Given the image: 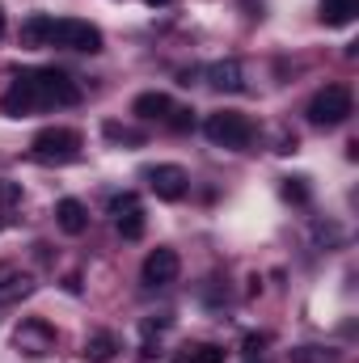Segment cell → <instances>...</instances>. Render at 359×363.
I'll return each mask as SVG.
<instances>
[{"label":"cell","instance_id":"obj_23","mask_svg":"<svg viewBox=\"0 0 359 363\" xmlns=\"http://www.w3.org/2000/svg\"><path fill=\"white\" fill-rule=\"evenodd\" d=\"M292 359L296 363H334L326 351H317V347H300V351H292Z\"/></svg>","mask_w":359,"mask_h":363},{"label":"cell","instance_id":"obj_28","mask_svg":"<svg viewBox=\"0 0 359 363\" xmlns=\"http://www.w3.org/2000/svg\"><path fill=\"white\" fill-rule=\"evenodd\" d=\"M4 30H9V26H4V9H0V38H4Z\"/></svg>","mask_w":359,"mask_h":363},{"label":"cell","instance_id":"obj_17","mask_svg":"<svg viewBox=\"0 0 359 363\" xmlns=\"http://www.w3.org/2000/svg\"><path fill=\"white\" fill-rule=\"evenodd\" d=\"M174 363H224V347H216V342H186Z\"/></svg>","mask_w":359,"mask_h":363},{"label":"cell","instance_id":"obj_2","mask_svg":"<svg viewBox=\"0 0 359 363\" xmlns=\"http://www.w3.org/2000/svg\"><path fill=\"white\" fill-rule=\"evenodd\" d=\"M81 148H85V140L72 127H43L30 140V157L43 161V165H68V161L81 157Z\"/></svg>","mask_w":359,"mask_h":363},{"label":"cell","instance_id":"obj_14","mask_svg":"<svg viewBox=\"0 0 359 363\" xmlns=\"http://www.w3.org/2000/svg\"><path fill=\"white\" fill-rule=\"evenodd\" d=\"M51 26H55V17H47V13H30V17L21 21V47H30V51L51 47Z\"/></svg>","mask_w":359,"mask_h":363},{"label":"cell","instance_id":"obj_13","mask_svg":"<svg viewBox=\"0 0 359 363\" xmlns=\"http://www.w3.org/2000/svg\"><path fill=\"white\" fill-rule=\"evenodd\" d=\"M34 110H38L34 93L26 89V81L13 77V85L0 93V114H9V118H26V114H34Z\"/></svg>","mask_w":359,"mask_h":363},{"label":"cell","instance_id":"obj_10","mask_svg":"<svg viewBox=\"0 0 359 363\" xmlns=\"http://www.w3.org/2000/svg\"><path fill=\"white\" fill-rule=\"evenodd\" d=\"M34 291V274H26L13 262H0V304H17Z\"/></svg>","mask_w":359,"mask_h":363},{"label":"cell","instance_id":"obj_22","mask_svg":"<svg viewBox=\"0 0 359 363\" xmlns=\"http://www.w3.org/2000/svg\"><path fill=\"white\" fill-rule=\"evenodd\" d=\"M106 140H123V144H140L144 135L131 131V127H118V123H106Z\"/></svg>","mask_w":359,"mask_h":363},{"label":"cell","instance_id":"obj_5","mask_svg":"<svg viewBox=\"0 0 359 363\" xmlns=\"http://www.w3.org/2000/svg\"><path fill=\"white\" fill-rule=\"evenodd\" d=\"M51 47H64V51H85L97 55L101 51V30L89 21H77V17H64L51 26Z\"/></svg>","mask_w":359,"mask_h":363},{"label":"cell","instance_id":"obj_12","mask_svg":"<svg viewBox=\"0 0 359 363\" xmlns=\"http://www.w3.org/2000/svg\"><path fill=\"white\" fill-rule=\"evenodd\" d=\"M55 224L68 233V237H81L89 228V207L81 199H60L55 203Z\"/></svg>","mask_w":359,"mask_h":363},{"label":"cell","instance_id":"obj_9","mask_svg":"<svg viewBox=\"0 0 359 363\" xmlns=\"http://www.w3.org/2000/svg\"><path fill=\"white\" fill-rule=\"evenodd\" d=\"M148 186H153V194H157V199L178 203L182 194L190 190V178H186V169H182V165H153V169H148Z\"/></svg>","mask_w":359,"mask_h":363},{"label":"cell","instance_id":"obj_27","mask_svg":"<svg viewBox=\"0 0 359 363\" xmlns=\"http://www.w3.org/2000/svg\"><path fill=\"white\" fill-rule=\"evenodd\" d=\"M144 4H153V9H161V4H170V0H144Z\"/></svg>","mask_w":359,"mask_h":363},{"label":"cell","instance_id":"obj_19","mask_svg":"<svg viewBox=\"0 0 359 363\" xmlns=\"http://www.w3.org/2000/svg\"><path fill=\"white\" fill-rule=\"evenodd\" d=\"M279 194H283L287 203H296V207H304V203H309V186H304V178H283Z\"/></svg>","mask_w":359,"mask_h":363},{"label":"cell","instance_id":"obj_26","mask_svg":"<svg viewBox=\"0 0 359 363\" xmlns=\"http://www.w3.org/2000/svg\"><path fill=\"white\" fill-rule=\"evenodd\" d=\"M64 287H68V291L77 296V291H81V274H68V279H64Z\"/></svg>","mask_w":359,"mask_h":363},{"label":"cell","instance_id":"obj_4","mask_svg":"<svg viewBox=\"0 0 359 363\" xmlns=\"http://www.w3.org/2000/svg\"><path fill=\"white\" fill-rule=\"evenodd\" d=\"M351 114H355V97L347 85H326L309 101V123H317V127H343Z\"/></svg>","mask_w":359,"mask_h":363},{"label":"cell","instance_id":"obj_11","mask_svg":"<svg viewBox=\"0 0 359 363\" xmlns=\"http://www.w3.org/2000/svg\"><path fill=\"white\" fill-rule=\"evenodd\" d=\"M207 85L220 93H241L245 89V72L237 60H220V64H207Z\"/></svg>","mask_w":359,"mask_h":363},{"label":"cell","instance_id":"obj_18","mask_svg":"<svg viewBox=\"0 0 359 363\" xmlns=\"http://www.w3.org/2000/svg\"><path fill=\"white\" fill-rule=\"evenodd\" d=\"M359 13V0H321V21L326 26H351Z\"/></svg>","mask_w":359,"mask_h":363},{"label":"cell","instance_id":"obj_1","mask_svg":"<svg viewBox=\"0 0 359 363\" xmlns=\"http://www.w3.org/2000/svg\"><path fill=\"white\" fill-rule=\"evenodd\" d=\"M17 81H26V89L34 93L38 110L43 106H77L81 89L72 85V77L64 68H30V72H17Z\"/></svg>","mask_w":359,"mask_h":363},{"label":"cell","instance_id":"obj_24","mask_svg":"<svg viewBox=\"0 0 359 363\" xmlns=\"http://www.w3.org/2000/svg\"><path fill=\"white\" fill-rule=\"evenodd\" d=\"M170 325H174V317L161 313V317H148V321H144V334H161V330H170Z\"/></svg>","mask_w":359,"mask_h":363},{"label":"cell","instance_id":"obj_20","mask_svg":"<svg viewBox=\"0 0 359 363\" xmlns=\"http://www.w3.org/2000/svg\"><path fill=\"white\" fill-rule=\"evenodd\" d=\"M165 123H170L174 131H190V127H194V110H190V106H170Z\"/></svg>","mask_w":359,"mask_h":363},{"label":"cell","instance_id":"obj_7","mask_svg":"<svg viewBox=\"0 0 359 363\" xmlns=\"http://www.w3.org/2000/svg\"><path fill=\"white\" fill-rule=\"evenodd\" d=\"M110 216H114V228H118V237L123 241H140L144 237V203H140V194H114L110 199Z\"/></svg>","mask_w":359,"mask_h":363},{"label":"cell","instance_id":"obj_21","mask_svg":"<svg viewBox=\"0 0 359 363\" xmlns=\"http://www.w3.org/2000/svg\"><path fill=\"white\" fill-rule=\"evenodd\" d=\"M21 203V182H0V211Z\"/></svg>","mask_w":359,"mask_h":363},{"label":"cell","instance_id":"obj_16","mask_svg":"<svg viewBox=\"0 0 359 363\" xmlns=\"http://www.w3.org/2000/svg\"><path fill=\"white\" fill-rule=\"evenodd\" d=\"M170 93H157V89H148V93H140L136 101H131V114H140V118H161L165 123V114H170Z\"/></svg>","mask_w":359,"mask_h":363},{"label":"cell","instance_id":"obj_15","mask_svg":"<svg viewBox=\"0 0 359 363\" xmlns=\"http://www.w3.org/2000/svg\"><path fill=\"white\" fill-rule=\"evenodd\" d=\"M118 351H123V347H118V338H114L110 330H97L89 342H85V351H81V355H85V363H110Z\"/></svg>","mask_w":359,"mask_h":363},{"label":"cell","instance_id":"obj_6","mask_svg":"<svg viewBox=\"0 0 359 363\" xmlns=\"http://www.w3.org/2000/svg\"><path fill=\"white\" fill-rule=\"evenodd\" d=\"M13 342H17V351H21V355L43 359V355H51V351H55V325H51V321H43V317H30V321H21V325H17Z\"/></svg>","mask_w":359,"mask_h":363},{"label":"cell","instance_id":"obj_8","mask_svg":"<svg viewBox=\"0 0 359 363\" xmlns=\"http://www.w3.org/2000/svg\"><path fill=\"white\" fill-rule=\"evenodd\" d=\"M178 274H182V258H178V250H170V245H157V250L144 258V267H140L144 287H170Z\"/></svg>","mask_w":359,"mask_h":363},{"label":"cell","instance_id":"obj_25","mask_svg":"<svg viewBox=\"0 0 359 363\" xmlns=\"http://www.w3.org/2000/svg\"><path fill=\"white\" fill-rule=\"evenodd\" d=\"M263 347H267V334H250L245 338V355H258Z\"/></svg>","mask_w":359,"mask_h":363},{"label":"cell","instance_id":"obj_3","mask_svg":"<svg viewBox=\"0 0 359 363\" xmlns=\"http://www.w3.org/2000/svg\"><path fill=\"white\" fill-rule=\"evenodd\" d=\"M203 135H207L216 148L241 152V148L254 140V123H250V114H241V110H216V114L203 118Z\"/></svg>","mask_w":359,"mask_h":363}]
</instances>
